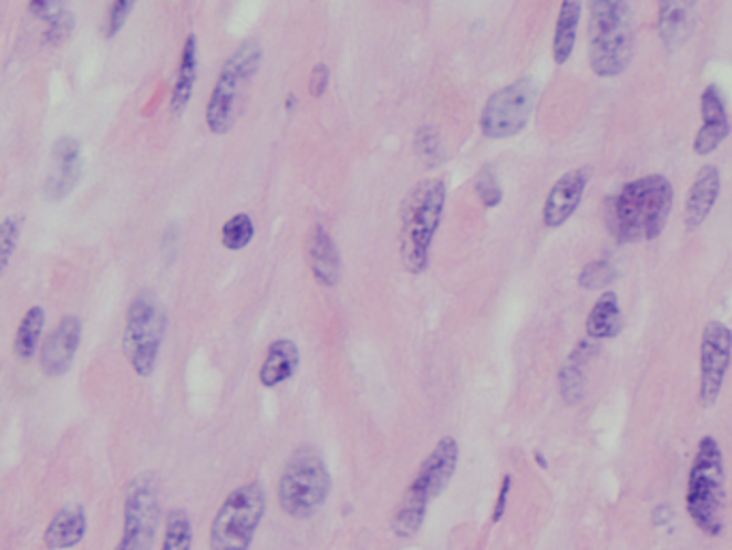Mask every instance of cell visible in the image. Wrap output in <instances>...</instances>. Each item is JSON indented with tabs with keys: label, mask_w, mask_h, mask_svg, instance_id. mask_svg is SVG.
Listing matches in <instances>:
<instances>
[{
	"label": "cell",
	"mask_w": 732,
	"mask_h": 550,
	"mask_svg": "<svg viewBox=\"0 0 732 550\" xmlns=\"http://www.w3.org/2000/svg\"><path fill=\"white\" fill-rule=\"evenodd\" d=\"M674 189L662 174L626 183L606 201V227L619 245L656 240L669 224Z\"/></svg>",
	"instance_id": "1"
},
{
	"label": "cell",
	"mask_w": 732,
	"mask_h": 550,
	"mask_svg": "<svg viewBox=\"0 0 732 550\" xmlns=\"http://www.w3.org/2000/svg\"><path fill=\"white\" fill-rule=\"evenodd\" d=\"M446 208V183L424 178L405 195L399 210V258L410 274L429 268L431 247Z\"/></svg>",
	"instance_id": "2"
},
{
	"label": "cell",
	"mask_w": 732,
	"mask_h": 550,
	"mask_svg": "<svg viewBox=\"0 0 732 550\" xmlns=\"http://www.w3.org/2000/svg\"><path fill=\"white\" fill-rule=\"evenodd\" d=\"M724 508H726L724 453L713 435H702L688 471L685 512L692 525L707 538H718L724 531Z\"/></svg>",
	"instance_id": "3"
},
{
	"label": "cell",
	"mask_w": 732,
	"mask_h": 550,
	"mask_svg": "<svg viewBox=\"0 0 732 550\" xmlns=\"http://www.w3.org/2000/svg\"><path fill=\"white\" fill-rule=\"evenodd\" d=\"M587 56L598 77L621 75L635 56V22L630 0H587Z\"/></svg>",
	"instance_id": "4"
},
{
	"label": "cell",
	"mask_w": 732,
	"mask_h": 550,
	"mask_svg": "<svg viewBox=\"0 0 732 550\" xmlns=\"http://www.w3.org/2000/svg\"><path fill=\"white\" fill-rule=\"evenodd\" d=\"M458 465V444L454 437H442L437 446L422 460L414 480L403 492L399 508L392 517V533L401 540H410L422 529L429 510V501L437 499L454 478Z\"/></svg>",
	"instance_id": "5"
},
{
	"label": "cell",
	"mask_w": 732,
	"mask_h": 550,
	"mask_svg": "<svg viewBox=\"0 0 732 550\" xmlns=\"http://www.w3.org/2000/svg\"><path fill=\"white\" fill-rule=\"evenodd\" d=\"M261 63V48L255 39L243 41L224 63L215 89L206 103V125L210 133L225 135L234 129L240 114L245 91Z\"/></svg>",
	"instance_id": "6"
},
{
	"label": "cell",
	"mask_w": 732,
	"mask_h": 550,
	"mask_svg": "<svg viewBox=\"0 0 732 550\" xmlns=\"http://www.w3.org/2000/svg\"><path fill=\"white\" fill-rule=\"evenodd\" d=\"M332 488L326 463L316 450H296L279 478L277 499L287 517L311 518L321 510Z\"/></svg>",
	"instance_id": "7"
},
{
	"label": "cell",
	"mask_w": 732,
	"mask_h": 550,
	"mask_svg": "<svg viewBox=\"0 0 732 550\" xmlns=\"http://www.w3.org/2000/svg\"><path fill=\"white\" fill-rule=\"evenodd\" d=\"M167 320L153 293H137L127 309L123 330V354L128 366L142 380L151 377L157 369L161 345Z\"/></svg>",
	"instance_id": "8"
},
{
	"label": "cell",
	"mask_w": 732,
	"mask_h": 550,
	"mask_svg": "<svg viewBox=\"0 0 732 550\" xmlns=\"http://www.w3.org/2000/svg\"><path fill=\"white\" fill-rule=\"evenodd\" d=\"M266 515V492L259 482L234 488L210 525V550H249Z\"/></svg>",
	"instance_id": "9"
},
{
	"label": "cell",
	"mask_w": 732,
	"mask_h": 550,
	"mask_svg": "<svg viewBox=\"0 0 732 550\" xmlns=\"http://www.w3.org/2000/svg\"><path fill=\"white\" fill-rule=\"evenodd\" d=\"M161 522V486L155 474H140L127 485L123 531L114 550H153Z\"/></svg>",
	"instance_id": "10"
},
{
	"label": "cell",
	"mask_w": 732,
	"mask_h": 550,
	"mask_svg": "<svg viewBox=\"0 0 732 550\" xmlns=\"http://www.w3.org/2000/svg\"><path fill=\"white\" fill-rule=\"evenodd\" d=\"M538 89L534 80L520 77L495 91L480 112V131L488 139H508L527 127L536 107Z\"/></svg>",
	"instance_id": "11"
},
{
	"label": "cell",
	"mask_w": 732,
	"mask_h": 550,
	"mask_svg": "<svg viewBox=\"0 0 732 550\" xmlns=\"http://www.w3.org/2000/svg\"><path fill=\"white\" fill-rule=\"evenodd\" d=\"M732 362V330L711 320L701 332L699 345V405L709 409L720 401Z\"/></svg>",
	"instance_id": "12"
},
{
	"label": "cell",
	"mask_w": 732,
	"mask_h": 550,
	"mask_svg": "<svg viewBox=\"0 0 732 550\" xmlns=\"http://www.w3.org/2000/svg\"><path fill=\"white\" fill-rule=\"evenodd\" d=\"M84 172L82 151L75 137L63 135L54 142L50 155V172L45 178L43 194L48 201H63L78 187Z\"/></svg>",
	"instance_id": "13"
},
{
	"label": "cell",
	"mask_w": 732,
	"mask_h": 550,
	"mask_svg": "<svg viewBox=\"0 0 732 550\" xmlns=\"http://www.w3.org/2000/svg\"><path fill=\"white\" fill-rule=\"evenodd\" d=\"M82 341V322L75 315H64L39 347V366L48 377H63L71 369Z\"/></svg>",
	"instance_id": "14"
},
{
	"label": "cell",
	"mask_w": 732,
	"mask_h": 550,
	"mask_svg": "<svg viewBox=\"0 0 732 550\" xmlns=\"http://www.w3.org/2000/svg\"><path fill=\"white\" fill-rule=\"evenodd\" d=\"M589 176H591L589 167H576L555 180V185L550 187V191L544 199V208H542L544 226L548 229H557V227L568 224V219L573 217L576 208L582 201Z\"/></svg>",
	"instance_id": "15"
},
{
	"label": "cell",
	"mask_w": 732,
	"mask_h": 550,
	"mask_svg": "<svg viewBox=\"0 0 732 550\" xmlns=\"http://www.w3.org/2000/svg\"><path fill=\"white\" fill-rule=\"evenodd\" d=\"M702 125L694 135V153L707 157L731 135L732 125L726 112V103L718 84H707L701 93Z\"/></svg>",
	"instance_id": "16"
},
{
	"label": "cell",
	"mask_w": 732,
	"mask_h": 550,
	"mask_svg": "<svg viewBox=\"0 0 732 550\" xmlns=\"http://www.w3.org/2000/svg\"><path fill=\"white\" fill-rule=\"evenodd\" d=\"M697 29L694 0H658V33L667 50H679Z\"/></svg>",
	"instance_id": "17"
},
{
	"label": "cell",
	"mask_w": 732,
	"mask_h": 550,
	"mask_svg": "<svg viewBox=\"0 0 732 550\" xmlns=\"http://www.w3.org/2000/svg\"><path fill=\"white\" fill-rule=\"evenodd\" d=\"M722 191V176L718 165H702L694 176V183L685 197V227L688 231H694L707 221L711 215L718 197Z\"/></svg>",
	"instance_id": "18"
},
{
	"label": "cell",
	"mask_w": 732,
	"mask_h": 550,
	"mask_svg": "<svg viewBox=\"0 0 732 550\" xmlns=\"http://www.w3.org/2000/svg\"><path fill=\"white\" fill-rule=\"evenodd\" d=\"M307 261L313 279L323 288H334L341 281V256L337 242L323 226H313L307 236Z\"/></svg>",
	"instance_id": "19"
},
{
	"label": "cell",
	"mask_w": 732,
	"mask_h": 550,
	"mask_svg": "<svg viewBox=\"0 0 732 550\" xmlns=\"http://www.w3.org/2000/svg\"><path fill=\"white\" fill-rule=\"evenodd\" d=\"M89 517L84 506L71 501L52 517L43 529V547L48 550H71L86 538Z\"/></svg>",
	"instance_id": "20"
},
{
	"label": "cell",
	"mask_w": 732,
	"mask_h": 550,
	"mask_svg": "<svg viewBox=\"0 0 732 550\" xmlns=\"http://www.w3.org/2000/svg\"><path fill=\"white\" fill-rule=\"evenodd\" d=\"M300 366V350L289 339H277L268 345L266 357L259 366L257 380L264 388H277L289 382Z\"/></svg>",
	"instance_id": "21"
},
{
	"label": "cell",
	"mask_w": 732,
	"mask_h": 550,
	"mask_svg": "<svg viewBox=\"0 0 732 550\" xmlns=\"http://www.w3.org/2000/svg\"><path fill=\"white\" fill-rule=\"evenodd\" d=\"M195 80H197V37L192 33L187 34V39L183 43L181 61L176 69V80H174L172 95H169V112L174 116H183L185 110L189 107Z\"/></svg>",
	"instance_id": "22"
},
{
	"label": "cell",
	"mask_w": 732,
	"mask_h": 550,
	"mask_svg": "<svg viewBox=\"0 0 732 550\" xmlns=\"http://www.w3.org/2000/svg\"><path fill=\"white\" fill-rule=\"evenodd\" d=\"M580 15H582V0H561L553 33V45H550L555 65H566L570 61L578 37Z\"/></svg>",
	"instance_id": "23"
},
{
	"label": "cell",
	"mask_w": 732,
	"mask_h": 550,
	"mask_svg": "<svg viewBox=\"0 0 732 550\" xmlns=\"http://www.w3.org/2000/svg\"><path fill=\"white\" fill-rule=\"evenodd\" d=\"M621 325H623V315L619 307V295L610 290L600 293L585 320L587 339L591 341L615 339L621 332Z\"/></svg>",
	"instance_id": "24"
},
{
	"label": "cell",
	"mask_w": 732,
	"mask_h": 550,
	"mask_svg": "<svg viewBox=\"0 0 732 550\" xmlns=\"http://www.w3.org/2000/svg\"><path fill=\"white\" fill-rule=\"evenodd\" d=\"M43 330H45V309L34 304L31 309H27V313L22 315L20 324L16 328L13 354L18 360L29 362L39 354Z\"/></svg>",
	"instance_id": "25"
},
{
	"label": "cell",
	"mask_w": 732,
	"mask_h": 550,
	"mask_svg": "<svg viewBox=\"0 0 732 550\" xmlns=\"http://www.w3.org/2000/svg\"><path fill=\"white\" fill-rule=\"evenodd\" d=\"M193 525L189 515L183 508H174L165 517V529L161 550H192Z\"/></svg>",
	"instance_id": "26"
},
{
	"label": "cell",
	"mask_w": 732,
	"mask_h": 550,
	"mask_svg": "<svg viewBox=\"0 0 732 550\" xmlns=\"http://www.w3.org/2000/svg\"><path fill=\"white\" fill-rule=\"evenodd\" d=\"M255 236L254 219L247 212L229 217L221 227V245L227 251H243L251 245Z\"/></svg>",
	"instance_id": "27"
},
{
	"label": "cell",
	"mask_w": 732,
	"mask_h": 550,
	"mask_svg": "<svg viewBox=\"0 0 732 550\" xmlns=\"http://www.w3.org/2000/svg\"><path fill=\"white\" fill-rule=\"evenodd\" d=\"M585 392H587V377L582 364L568 357V362L559 369V394L568 405H576L585 398Z\"/></svg>",
	"instance_id": "28"
},
{
	"label": "cell",
	"mask_w": 732,
	"mask_h": 550,
	"mask_svg": "<svg viewBox=\"0 0 732 550\" xmlns=\"http://www.w3.org/2000/svg\"><path fill=\"white\" fill-rule=\"evenodd\" d=\"M415 155L426 165H440L446 159V151L440 133L433 127H420L414 135Z\"/></svg>",
	"instance_id": "29"
},
{
	"label": "cell",
	"mask_w": 732,
	"mask_h": 550,
	"mask_svg": "<svg viewBox=\"0 0 732 550\" xmlns=\"http://www.w3.org/2000/svg\"><path fill=\"white\" fill-rule=\"evenodd\" d=\"M612 279H615V268L606 259H596L580 270L578 286L582 290H602L612 283Z\"/></svg>",
	"instance_id": "30"
},
{
	"label": "cell",
	"mask_w": 732,
	"mask_h": 550,
	"mask_svg": "<svg viewBox=\"0 0 732 550\" xmlns=\"http://www.w3.org/2000/svg\"><path fill=\"white\" fill-rule=\"evenodd\" d=\"M20 242V221L16 217H7L0 221V279L7 272L11 258Z\"/></svg>",
	"instance_id": "31"
},
{
	"label": "cell",
	"mask_w": 732,
	"mask_h": 550,
	"mask_svg": "<svg viewBox=\"0 0 732 550\" xmlns=\"http://www.w3.org/2000/svg\"><path fill=\"white\" fill-rule=\"evenodd\" d=\"M137 4V0H110L107 11H105V20L101 31L105 34V39H112L123 31V27L127 24L128 15L133 11V7Z\"/></svg>",
	"instance_id": "32"
},
{
	"label": "cell",
	"mask_w": 732,
	"mask_h": 550,
	"mask_svg": "<svg viewBox=\"0 0 732 550\" xmlns=\"http://www.w3.org/2000/svg\"><path fill=\"white\" fill-rule=\"evenodd\" d=\"M474 189H476V195H478L480 201L484 208H495L499 206L502 197H504V191L499 187V180L495 176V172L491 167H482L474 180Z\"/></svg>",
	"instance_id": "33"
},
{
	"label": "cell",
	"mask_w": 732,
	"mask_h": 550,
	"mask_svg": "<svg viewBox=\"0 0 732 550\" xmlns=\"http://www.w3.org/2000/svg\"><path fill=\"white\" fill-rule=\"evenodd\" d=\"M73 29H75V18L71 11L64 9L61 15H56L54 20L48 22V29L43 33V43L50 48H61L73 33Z\"/></svg>",
	"instance_id": "34"
},
{
	"label": "cell",
	"mask_w": 732,
	"mask_h": 550,
	"mask_svg": "<svg viewBox=\"0 0 732 550\" xmlns=\"http://www.w3.org/2000/svg\"><path fill=\"white\" fill-rule=\"evenodd\" d=\"M29 11L37 20H43L48 24L63 13L64 0H29Z\"/></svg>",
	"instance_id": "35"
},
{
	"label": "cell",
	"mask_w": 732,
	"mask_h": 550,
	"mask_svg": "<svg viewBox=\"0 0 732 550\" xmlns=\"http://www.w3.org/2000/svg\"><path fill=\"white\" fill-rule=\"evenodd\" d=\"M328 82H330V69H328V65H323V63H318V65L311 69V73H309V82H307L309 95L316 98L323 97V93L328 89Z\"/></svg>",
	"instance_id": "36"
},
{
	"label": "cell",
	"mask_w": 732,
	"mask_h": 550,
	"mask_svg": "<svg viewBox=\"0 0 732 550\" xmlns=\"http://www.w3.org/2000/svg\"><path fill=\"white\" fill-rule=\"evenodd\" d=\"M509 490H512V476L506 474L502 485H499V492H497V499H495V508H493V522H499L504 515H506V508H508V497Z\"/></svg>",
	"instance_id": "37"
},
{
	"label": "cell",
	"mask_w": 732,
	"mask_h": 550,
	"mask_svg": "<svg viewBox=\"0 0 732 550\" xmlns=\"http://www.w3.org/2000/svg\"><path fill=\"white\" fill-rule=\"evenodd\" d=\"M534 460L538 463V467H540V469H548V460H546V456H544V453H540V450H536V453H534Z\"/></svg>",
	"instance_id": "38"
},
{
	"label": "cell",
	"mask_w": 732,
	"mask_h": 550,
	"mask_svg": "<svg viewBox=\"0 0 732 550\" xmlns=\"http://www.w3.org/2000/svg\"><path fill=\"white\" fill-rule=\"evenodd\" d=\"M293 105H296V97H293V95H287V98H286V110H287V112H291V110H293Z\"/></svg>",
	"instance_id": "39"
}]
</instances>
